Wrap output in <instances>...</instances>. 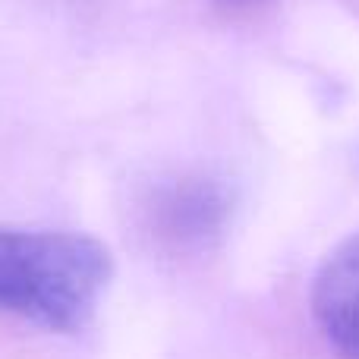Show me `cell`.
Here are the masks:
<instances>
[{"label":"cell","mask_w":359,"mask_h":359,"mask_svg":"<svg viewBox=\"0 0 359 359\" xmlns=\"http://www.w3.org/2000/svg\"><path fill=\"white\" fill-rule=\"evenodd\" d=\"M111 271V252L86 233L0 227V312L76 334L92 322Z\"/></svg>","instance_id":"cell-1"},{"label":"cell","mask_w":359,"mask_h":359,"mask_svg":"<svg viewBox=\"0 0 359 359\" xmlns=\"http://www.w3.org/2000/svg\"><path fill=\"white\" fill-rule=\"evenodd\" d=\"M312 316L344 359H359V233L322 262L312 284Z\"/></svg>","instance_id":"cell-2"},{"label":"cell","mask_w":359,"mask_h":359,"mask_svg":"<svg viewBox=\"0 0 359 359\" xmlns=\"http://www.w3.org/2000/svg\"><path fill=\"white\" fill-rule=\"evenodd\" d=\"M221 4H227V6H246V4H259V0H221Z\"/></svg>","instance_id":"cell-3"}]
</instances>
